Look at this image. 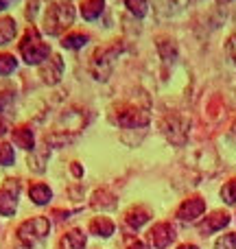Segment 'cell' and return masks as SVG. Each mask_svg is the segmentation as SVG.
Masks as SVG:
<instances>
[{"label":"cell","mask_w":236,"mask_h":249,"mask_svg":"<svg viewBox=\"0 0 236 249\" xmlns=\"http://www.w3.org/2000/svg\"><path fill=\"white\" fill-rule=\"evenodd\" d=\"M225 51H228V57L232 59V64L236 66V31H234L232 35H230L228 44H225Z\"/></svg>","instance_id":"83f0119b"},{"label":"cell","mask_w":236,"mask_h":249,"mask_svg":"<svg viewBox=\"0 0 236 249\" xmlns=\"http://www.w3.org/2000/svg\"><path fill=\"white\" fill-rule=\"evenodd\" d=\"M18 61L13 55H9V53H2L0 55V77H7V74H11L13 70H16Z\"/></svg>","instance_id":"603a6c76"},{"label":"cell","mask_w":236,"mask_h":249,"mask_svg":"<svg viewBox=\"0 0 236 249\" xmlns=\"http://www.w3.org/2000/svg\"><path fill=\"white\" fill-rule=\"evenodd\" d=\"M90 232L96 234V236L108 238L114 234V223L108 219V216H96V219L90 223Z\"/></svg>","instance_id":"e0dca14e"},{"label":"cell","mask_w":236,"mask_h":249,"mask_svg":"<svg viewBox=\"0 0 236 249\" xmlns=\"http://www.w3.org/2000/svg\"><path fill=\"white\" fill-rule=\"evenodd\" d=\"M129 249H149V247H146L142 241H136V243H131V245H129Z\"/></svg>","instance_id":"f1b7e54d"},{"label":"cell","mask_w":236,"mask_h":249,"mask_svg":"<svg viewBox=\"0 0 236 249\" xmlns=\"http://www.w3.org/2000/svg\"><path fill=\"white\" fill-rule=\"evenodd\" d=\"M18 193H20L18 181H13V179L4 181V186L0 188V214H2V216H11L13 212H16Z\"/></svg>","instance_id":"ba28073f"},{"label":"cell","mask_w":236,"mask_h":249,"mask_svg":"<svg viewBox=\"0 0 236 249\" xmlns=\"http://www.w3.org/2000/svg\"><path fill=\"white\" fill-rule=\"evenodd\" d=\"M88 33H81V31H74V33H68L64 35V39H61V46L64 48H70V51H77V48L86 46L88 44Z\"/></svg>","instance_id":"ffe728a7"},{"label":"cell","mask_w":236,"mask_h":249,"mask_svg":"<svg viewBox=\"0 0 236 249\" xmlns=\"http://www.w3.org/2000/svg\"><path fill=\"white\" fill-rule=\"evenodd\" d=\"M217 249H236V234H223L217 241Z\"/></svg>","instance_id":"4316f807"},{"label":"cell","mask_w":236,"mask_h":249,"mask_svg":"<svg viewBox=\"0 0 236 249\" xmlns=\"http://www.w3.org/2000/svg\"><path fill=\"white\" fill-rule=\"evenodd\" d=\"M20 55L24 57L26 64H42L51 55V46L46 42H42L37 29H29L20 42Z\"/></svg>","instance_id":"3957f363"},{"label":"cell","mask_w":236,"mask_h":249,"mask_svg":"<svg viewBox=\"0 0 236 249\" xmlns=\"http://www.w3.org/2000/svg\"><path fill=\"white\" fill-rule=\"evenodd\" d=\"M74 22V9L70 2H55L44 13V33L61 35Z\"/></svg>","instance_id":"7a4b0ae2"},{"label":"cell","mask_w":236,"mask_h":249,"mask_svg":"<svg viewBox=\"0 0 236 249\" xmlns=\"http://www.w3.org/2000/svg\"><path fill=\"white\" fill-rule=\"evenodd\" d=\"M125 7L129 9V13H133L136 18H145L146 11H149V4L146 0H123Z\"/></svg>","instance_id":"7402d4cb"},{"label":"cell","mask_w":236,"mask_h":249,"mask_svg":"<svg viewBox=\"0 0 236 249\" xmlns=\"http://www.w3.org/2000/svg\"><path fill=\"white\" fill-rule=\"evenodd\" d=\"M13 99H16V92L9 88V90H0V112H7L11 107Z\"/></svg>","instance_id":"484cf974"},{"label":"cell","mask_w":236,"mask_h":249,"mask_svg":"<svg viewBox=\"0 0 236 249\" xmlns=\"http://www.w3.org/2000/svg\"><path fill=\"white\" fill-rule=\"evenodd\" d=\"M48 155H51L48 146H37V149H33L29 155V168L35 173H44L46 171V164H48Z\"/></svg>","instance_id":"4fadbf2b"},{"label":"cell","mask_w":236,"mask_h":249,"mask_svg":"<svg viewBox=\"0 0 236 249\" xmlns=\"http://www.w3.org/2000/svg\"><path fill=\"white\" fill-rule=\"evenodd\" d=\"M149 219H151L149 212H146L145 208H140V206H136V208H131V210H127V214H125V221H127V225H129V228H133V230L142 228V225H145Z\"/></svg>","instance_id":"5bb4252c"},{"label":"cell","mask_w":236,"mask_h":249,"mask_svg":"<svg viewBox=\"0 0 236 249\" xmlns=\"http://www.w3.org/2000/svg\"><path fill=\"white\" fill-rule=\"evenodd\" d=\"M180 249H197V245H180Z\"/></svg>","instance_id":"4dcf8cb0"},{"label":"cell","mask_w":236,"mask_h":249,"mask_svg":"<svg viewBox=\"0 0 236 249\" xmlns=\"http://www.w3.org/2000/svg\"><path fill=\"white\" fill-rule=\"evenodd\" d=\"M9 2H11V0H0V11H4V9L9 7Z\"/></svg>","instance_id":"f546056e"},{"label":"cell","mask_w":236,"mask_h":249,"mask_svg":"<svg viewBox=\"0 0 236 249\" xmlns=\"http://www.w3.org/2000/svg\"><path fill=\"white\" fill-rule=\"evenodd\" d=\"M149 241L155 249H164L175 241V230L168 223H158V225H153V230L149 232Z\"/></svg>","instance_id":"30bf717a"},{"label":"cell","mask_w":236,"mask_h":249,"mask_svg":"<svg viewBox=\"0 0 236 249\" xmlns=\"http://www.w3.org/2000/svg\"><path fill=\"white\" fill-rule=\"evenodd\" d=\"M228 223H230V216H228V212H221V210H217V212H212L210 216H206V221H203V223L199 225V232H201L203 236H208V234L217 232V230H223Z\"/></svg>","instance_id":"8fae6325"},{"label":"cell","mask_w":236,"mask_h":249,"mask_svg":"<svg viewBox=\"0 0 236 249\" xmlns=\"http://www.w3.org/2000/svg\"><path fill=\"white\" fill-rule=\"evenodd\" d=\"M51 232V223H48L46 216H35V219H29L18 228V238H20L24 245H35L39 243L42 238L48 236Z\"/></svg>","instance_id":"5b68a950"},{"label":"cell","mask_w":236,"mask_h":249,"mask_svg":"<svg viewBox=\"0 0 236 249\" xmlns=\"http://www.w3.org/2000/svg\"><path fill=\"white\" fill-rule=\"evenodd\" d=\"M190 0H153V7L155 11L160 13V16H177L180 11H184L186 7H188Z\"/></svg>","instance_id":"7c38bea8"},{"label":"cell","mask_w":236,"mask_h":249,"mask_svg":"<svg viewBox=\"0 0 236 249\" xmlns=\"http://www.w3.org/2000/svg\"><path fill=\"white\" fill-rule=\"evenodd\" d=\"M203 212H206V201L199 197H190L177 208V219L184 221V223H190V221H197Z\"/></svg>","instance_id":"9c48e42d"},{"label":"cell","mask_w":236,"mask_h":249,"mask_svg":"<svg viewBox=\"0 0 236 249\" xmlns=\"http://www.w3.org/2000/svg\"><path fill=\"white\" fill-rule=\"evenodd\" d=\"M83 247H86V234L79 232V230L68 232L59 243V249H83Z\"/></svg>","instance_id":"2e32d148"},{"label":"cell","mask_w":236,"mask_h":249,"mask_svg":"<svg viewBox=\"0 0 236 249\" xmlns=\"http://www.w3.org/2000/svg\"><path fill=\"white\" fill-rule=\"evenodd\" d=\"M29 195H31V199H33V203H37V206L48 203V201H51V197H53L51 188H48L46 184H33L29 188Z\"/></svg>","instance_id":"d6986e66"},{"label":"cell","mask_w":236,"mask_h":249,"mask_svg":"<svg viewBox=\"0 0 236 249\" xmlns=\"http://www.w3.org/2000/svg\"><path fill=\"white\" fill-rule=\"evenodd\" d=\"M13 160H16V155H13V146L0 142V164H2V166H9V164H13Z\"/></svg>","instance_id":"d4e9b609"},{"label":"cell","mask_w":236,"mask_h":249,"mask_svg":"<svg viewBox=\"0 0 236 249\" xmlns=\"http://www.w3.org/2000/svg\"><path fill=\"white\" fill-rule=\"evenodd\" d=\"M13 142H16L18 146H22V149H31L33 151V131H31L29 127H18L13 129Z\"/></svg>","instance_id":"44dd1931"},{"label":"cell","mask_w":236,"mask_h":249,"mask_svg":"<svg viewBox=\"0 0 236 249\" xmlns=\"http://www.w3.org/2000/svg\"><path fill=\"white\" fill-rule=\"evenodd\" d=\"M162 131L173 144L184 146V142L188 140V131H190V121L180 114H168L162 121Z\"/></svg>","instance_id":"8992f818"},{"label":"cell","mask_w":236,"mask_h":249,"mask_svg":"<svg viewBox=\"0 0 236 249\" xmlns=\"http://www.w3.org/2000/svg\"><path fill=\"white\" fill-rule=\"evenodd\" d=\"M39 77H42L44 83H48V86L59 83L61 77H64V59H61L59 55H51L46 61L39 64Z\"/></svg>","instance_id":"52a82bcc"},{"label":"cell","mask_w":236,"mask_h":249,"mask_svg":"<svg viewBox=\"0 0 236 249\" xmlns=\"http://www.w3.org/2000/svg\"><path fill=\"white\" fill-rule=\"evenodd\" d=\"M234 133H236V123H234Z\"/></svg>","instance_id":"d6a6232c"},{"label":"cell","mask_w":236,"mask_h":249,"mask_svg":"<svg viewBox=\"0 0 236 249\" xmlns=\"http://www.w3.org/2000/svg\"><path fill=\"white\" fill-rule=\"evenodd\" d=\"M116 121L120 127H145V124L151 121L149 101L142 105H138L136 101H127V103L118 105Z\"/></svg>","instance_id":"277c9868"},{"label":"cell","mask_w":236,"mask_h":249,"mask_svg":"<svg viewBox=\"0 0 236 249\" xmlns=\"http://www.w3.org/2000/svg\"><path fill=\"white\" fill-rule=\"evenodd\" d=\"M18 33V26L13 18H0V46H7Z\"/></svg>","instance_id":"9a60e30c"},{"label":"cell","mask_w":236,"mask_h":249,"mask_svg":"<svg viewBox=\"0 0 236 249\" xmlns=\"http://www.w3.org/2000/svg\"><path fill=\"white\" fill-rule=\"evenodd\" d=\"M105 2L103 0H83L81 2V16L86 20H96V18L103 13Z\"/></svg>","instance_id":"ac0fdd59"},{"label":"cell","mask_w":236,"mask_h":249,"mask_svg":"<svg viewBox=\"0 0 236 249\" xmlns=\"http://www.w3.org/2000/svg\"><path fill=\"white\" fill-rule=\"evenodd\" d=\"M221 197L225 199V203H236V179H232V181H228V184L221 188Z\"/></svg>","instance_id":"cb8c5ba5"},{"label":"cell","mask_w":236,"mask_h":249,"mask_svg":"<svg viewBox=\"0 0 236 249\" xmlns=\"http://www.w3.org/2000/svg\"><path fill=\"white\" fill-rule=\"evenodd\" d=\"M120 53H123V44H118V42L108 44V46H99L92 53L90 61H88V72H90L96 81H108L114 66H116V59Z\"/></svg>","instance_id":"6da1fadb"},{"label":"cell","mask_w":236,"mask_h":249,"mask_svg":"<svg viewBox=\"0 0 236 249\" xmlns=\"http://www.w3.org/2000/svg\"><path fill=\"white\" fill-rule=\"evenodd\" d=\"M217 2H221V4H225V2H232V0H217Z\"/></svg>","instance_id":"1f68e13d"}]
</instances>
